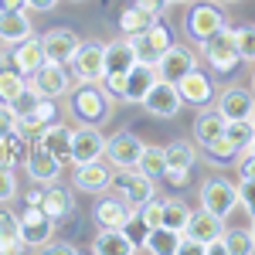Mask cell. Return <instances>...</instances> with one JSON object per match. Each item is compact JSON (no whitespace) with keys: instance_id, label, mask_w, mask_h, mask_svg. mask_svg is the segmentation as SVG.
I'll use <instances>...</instances> for the list:
<instances>
[{"instance_id":"f35d334b","label":"cell","mask_w":255,"mask_h":255,"mask_svg":"<svg viewBox=\"0 0 255 255\" xmlns=\"http://www.w3.org/2000/svg\"><path fill=\"white\" fill-rule=\"evenodd\" d=\"M232 31H235V44L242 61H255V24H238Z\"/></svg>"},{"instance_id":"bcb514c9","label":"cell","mask_w":255,"mask_h":255,"mask_svg":"<svg viewBox=\"0 0 255 255\" xmlns=\"http://www.w3.org/2000/svg\"><path fill=\"white\" fill-rule=\"evenodd\" d=\"M235 167H238V177H255V153H242V157L235 160Z\"/></svg>"},{"instance_id":"7402d4cb","label":"cell","mask_w":255,"mask_h":255,"mask_svg":"<svg viewBox=\"0 0 255 255\" xmlns=\"http://www.w3.org/2000/svg\"><path fill=\"white\" fill-rule=\"evenodd\" d=\"M136 65V51L129 38H116L106 44V61H102V75H126Z\"/></svg>"},{"instance_id":"ee69618b","label":"cell","mask_w":255,"mask_h":255,"mask_svg":"<svg viewBox=\"0 0 255 255\" xmlns=\"http://www.w3.org/2000/svg\"><path fill=\"white\" fill-rule=\"evenodd\" d=\"M17 129V116H14V109L7 106V102H0V136H7V133H14Z\"/></svg>"},{"instance_id":"681fc988","label":"cell","mask_w":255,"mask_h":255,"mask_svg":"<svg viewBox=\"0 0 255 255\" xmlns=\"http://www.w3.org/2000/svg\"><path fill=\"white\" fill-rule=\"evenodd\" d=\"M41 194H44V184L31 187V191H27V197H24V204H41Z\"/></svg>"},{"instance_id":"ba28073f","label":"cell","mask_w":255,"mask_h":255,"mask_svg":"<svg viewBox=\"0 0 255 255\" xmlns=\"http://www.w3.org/2000/svg\"><path fill=\"white\" fill-rule=\"evenodd\" d=\"M55 235V218L48 215L41 204H27V211L20 215V238L27 249H44Z\"/></svg>"},{"instance_id":"7a4b0ae2","label":"cell","mask_w":255,"mask_h":255,"mask_svg":"<svg viewBox=\"0 0 255 255\" xmlns=\"http://www.w3.org/2000/svg\"><path fill=\"white\" fill-rule=\"evenodd\" d=\"M201 55L211 65V72H218V75H235V68L242 65V55H238V44H235V31L228 24L218 27L208 41H201Z\"/></svg>"},{"instance_id":"e575fe53","label":"cell","mask_w":255,"mask_h":255,"mask_svg":"<svg viewBox=\"0 0 255 255\" xmlns=\"http://www.w3.org/2000/svg\"><path fill=\"white\" fill-rule=\"evenodd\" d=\"M221 252L228 255H252L255 252V242L249 228H225L221 235Z\"/></svg>"},{"instance_id":"d6986e66","label":"cell","mask_w":255,"mask_h":255,"mask_svg":"<svg viewBox=\"0 0 255 255\" xmlns=\"http://www.w3.org/2000/svg\"><path fill=\"white\" fill-rule=\"evenodd\" d=\"M72 184L79 187L82 194H106L109 184H113V174H109V167L102 160H89V163H75Z\"/></svg>"},{"instance_id":"f546056e","label":"cell","mask_w":255,"mask_h":255,"mask_svg":"<svg viewBox=\"0 0 255 255\" xmlns=\"http://www.w3.org/2000/svg\"><path fill=\"white\" fill-rule=\"evenodd\" d=\"M238 157H242V150H238L225 133L218 139H211V143H204V160H208L211 167H232Z\"/></svg>"},{"instance_id":"d6a6232c","label":"cell","mask_w":255,"mask_h":255,"mask_svg":"<svg viewBox=\"0 0 255 255\" xmlns=\"http://www.w3.org/2000/svg\"><path fill=\"white\" fill-rule=\"evenodd\" d=\"M153 14H146L143 7H136V3H129L123 14H119V31H123V38H133V34H143L150 24H153Z\"/></svg>"},{"instance_id":"277c9868","label":"cell","mask_w":255,"mask_h":255,"mask_svg":"<svg viewBox=\"0 0 255 255\" xmlns=\"http://www.w3.org/2000/svg\"><path fill=\"white\" fill-rule=\"evenodd\" d=\"M201 208H208L218 218H228L238 208V184L225 177H208L201 184Z\"/></svg>"},{"instance_id":"44dd1931","label":"cell","mask_w":255,"mask_h":255,"mask_svg":"<svg viewBox=\"0 0 255 255\" xmlns=\"http://www.w3.org/2000/svg\"><path fill=\"white\" fill-rule=\"evenodd\" d=\"M10 61H14V68H17L20 75H34L41 65H44V44H41V38H34V34H27L24 41H17L14 44V51H10Z\"/></svg>"},{"instance_id":"4fadbf2b","label":"cell","mask_w":255,"mask_h":255,"mask_svg":"<svg viewBox=\"0 0 255 255\" xmlns=\"http://www.w3.org/2000/svg\"><path fill=\"white\" fill-rule=\"evenodd\" d=\"M180 99H184V106H194V109H204V106H211L215 102V79H211V72H187L180 82H174Z\"/></svg>"},{"instance_id":"603a6c76","label":"cell","mask_w":255,"mask_h":255,"mask_svg":"<svg viewBox=\"0 0 255 255\" xmlns=\"http://www.w3.org/2000/svg\"><path fill=\"white\" fill-rule=\"evenodd\" d=\"M153 82H157V68L136 61V65L123 75V102H143V96L150 92Z\"/></svg>"},{"instance_id":"f6af8a7d","label":"cell","mask_w":255,"mask_h":255,"mask_svg":"<svg viewBox=\"0 0 255 255\" xmlns=\"http://www.w3.org/2000/svg\"><path fill=\"white\" fill-rule=\"evenodd\" d=\"M136 7H143L146 14H153V17H163L167 14V7H170V0H133Z\"/></svg>"},{"instance_id":"cb8c5ba5","label":"cell","mask_w":255,"mask_h":255,"mask_svg":"<svg viewBox=\"0 0 255 255\" xmlns=\"http://www.w3.org/2000/svg\"><path fill=\"white\" fill-rule=\"evenodd\" d=\"M136 249L139 245L123 228H99L96 242H92V252L96 255H136Z\"/></svg>"},{"instance_id":"8992f818","label":"cell","mask_w":255,"mask_h":255,"mask_svg":"<svg viewBox=\"0 0 255 255\" xmlns=\"http://www.w3.org/2000/svg\"><path fill=\"white\" fill-rule=\"evenodd\" d=\"M180 235H187V238H194V242H201L208 252H221L225 218L211 215L208 208H201V211H191V218H187V228H184Z\"/></svg>"},{"instance_id":"db71d44e","label":"cell","mask_w":255,"mask_h":255,"mask_svg":"<svg viewBox=\"0 0 255 255\" xmlns=\"http://www.w3.org/2000/svg\"><path fill=\"white\" fill-rule=\"evenodd\" d=\"M249 232H252V242H255V218H252V225H249Z\"/></svg>"},{"instance_id":"60d3db41","label":"cell","mask_w":255,"mask_h":255,"mask_svg":"<svg viewBox=\"0 0 255 255\" xmlns=\"http://www.w3.org/2000/svg\"><path fill=\"white\" fill-rule=\"evenodd\" d=\"M129 41H133V51H136V61H139V65H153V68H157L160 51L150 44V41H146V34H133Z\"/></svg>"},{"instance_id":"11a10c76","label":"cell","mask_w":255,"mask_h":255,"mask_svg":"<svg viewBox=\"0 0 255 255\" xmlns=\"http://www.w3.org/2000/svg\"><path fill=\"white\" fill-rule=\"evenodd\" d=\"M215 3H221V7H225V3H238V0H215Z\"/></svg>"},{"instance_id":"3957f363","label":"cell","mask_w":255,"mask_h":255,"mask_svg":"<svg viewBox=\"0 0 255 255\" xmlns=\"http://www.w3.org/2000/svg\"><path fill=\"white\" fill-rule=\"evenodd\" d=\"M218 27H225V10H221V3H215V0L191 3V10L184 14V34L194 41V44L208 41Z\"/></svg>"},{"instance_id":"836d02e7","label":"cell","mask_w":255,"mask_h":255,"mask_svg":"<svg viewBox=\"0 0 255 255\" xmlns=\"http://www.w3.org/2000/svg\"><path fill=\"white\" fill-rule=\"evenodd\" d=\"M187 218H191V204H187V201H180V197H163V225H160V228L184 232V228H187Z\"/></svg>"},{"instance_id":"484cf974","label":"cell","mask_w":255,"mask_h":255,"mask_svg":"<svg viewBox=\"0 0 255 255\" xmlns=\"http://www.w3.org/2000/svg\"><path fill=\"white\" fill-rule=\"evenodd\" d=\"M0 252L3 255L27 252V245L20 238V215H14L10 208H0Z\"/></svg>"},{"instance_id":"83f0119b","label":"cell","mask_w":255,"mask_h":255,"mask_svg":"<svg viewBox=\"0 0 255 255\" xmlns=\"http://www.w3.org/2000/svg\"><path fill=\"white\" fill-rule=\"evenodd\" d=\"M31 34V17L27 10H0V41L3 44H17Z\"/></svg>"},{"instance_id":"4dcf8cb0","label":"cell","mask_w":255,"mask_h":255,"mask_svg":"<svg viewBox=\"0 0 255 255\" xmlns=\"http://www.w3.org/2000/svg\"><path fill=\"white\" fill-rule=\"evenodd\" d=\"M143 249L153 255H177L180 249V232H170V228H150L143 235Z\"/></svg>"},{"instance_id":"ffe728a7","label":"cell","mask_w":255,"mask_h":255,"mask_svg":"<svg viewBox=\"0 0 255 255\" xmlns=\"http://www.w3.org/2000/svg\"><path fill=\"white\" fill-rule=\"evenodd\" d=\"M106 153V136L96 126H79L72 129V163H89V160H102Z\"/></svg>"},{"instance_id":"d4e9b609","label":"cell","mask_w":255,"mask_h":255,"mask_svg":"<svg viewBox=\"0 0 255 255\" xmlns=\"http://www.w3.org/2000/svg\"><path fill=\"white\" fill-rule=\"evenodd\" d=\"M38 143L48 153H55L61 163H72V126H61L58 119H55V123L38 136Z\"/></svg>"},{"instance_id":"816d5d0a","label":"cell","mask_w":255,"mask_h":255,"mask_svg":"<svg viewBox=\"0 0 255 255\" xmlns=\"http://www.w3.org/2000/svg\"><path fill=\"white\" fill-rule=\"evenodd\" d=\"M55 3H58V0H27L31 10H55Z\"/></svg>"},{"instance_id":"b9f144b4","label":"cell","mask_w":255,"mask_h":255,"mask_svg":"<svg viewBox=\"0 0 255 255\" xmlns=\"http://www.w3.org/2000/svg\"><path fill=\"white\" fill-rule=\"evenodd\" d=\"M238 208H245L255 218V177H242V184H238Z\"/></svg>"},{"instance_id":"f5cc1de1","label":"cell","mask_w":255,"mask_h":255,"mask_svg":"<svg viewBox=\"0 0 255 255\" xmlns=\"http://www.w3.org/2000/svg\"><path fill=\"white\" fill-rule=\"evenodd\" d=\"M3 65H7V55H3V48H0V68H3Z\"/></svg>"},{"instance_id":"d590c367","label":"cell","mask_w":255,"mask_h":255,"mask_svg":"<svg viewBox=\"0 0 255 255\" xmlns=\"http://www.w3.org/2000/svg\"><path fill=\"white\" fill-rule=\"evenodd\" d=\"M27 89V75H20L17 68H0V102H14Z\"/></svg>"},{"instance_id":"e0dca14e","label":"cell","mask_w":255,"mask_h":255,"mask_svg":"<svg viewBox=\"0 0 255 255\" xmlns=\"http://www.w3.org/2000/svg\"><path fill=\"white\" fill-rule=\"evenodd\" d=\"M136 215V208L133 204H126L119 194H99L96 208H92V218H96L99 228H126L129 225V218Z\"/></svg>"},{"instance_id":"ab89813d","label":"cell","mask_w":255,"mask_h":255,"mask_svg":"<svg viewBox=\"0 0 255 255\" xmlns=\"http://www.w3.org/2000/svg\"><path fill=\"white\" fill-rule=\"evenodd\" d=\"M41 99H44V96H38V92L31 89V82H27V89H24V92H20L14 102H7V106L14 109V116H17V119H24L27 113H34V106H38Z\"/></svg>"},{"instance_id":"7c38bea8","label":"cell","mask_w":255,"mask_h":255,"mask_svg":"<svg viewBox=\"0 0 255 255\" xmlns=\"http://www.w3.org/2000/svg\"><path fill=\"white\" fill-rule=\"evenodd\" d=\"M139 150H143V139L133 129H119V133H113L106 139V153L102 157L109 160L116 170H129V167H136Z\"/></svg>"},{"instance_id":"4316f807","label":"cell","mask_w":255,"mask_h":255,"mask_svg":"<svg viewBox=\"0 0 255 255\" xmlns=\"http://www.w3.org/2000/svg\"><path fill=\"white\" fill-rule=\"evenodd\" d=\"M41 208H44L48 215L55 218V221H61V218L72 215V208H75V197H72V191H68V187H61L58 180H55V184H44Z\"/></svg>"},{"instance_id":"2e32d148","label":"cell","mask_w":255,"mask_h":255,"mask_svg":"<svg viewBox=\"0 0 255 255\" xmlns=\"http://www.w3.org/2000/svg\"><path fill=\"white\" fill-rule=\"evenodd\" d=\"M197 68V55L191 48H184V44H170L157 61V79L163 82H180L187 72H194Z\"/></svg>"},{"instance_id":"6f0895ef","label":"cell","mask_w":255,"mask_h":255,"mask_svg":"<svg viewBox=\"0 0 255 255\" xmlns=\"http://www.w3.org/2000/svg\"><path fill=\"white\" fill-rule=\"evenodd\" d=\"M249 89H252V92H255V72H252V85H249Z\"/></svg>"},{"instance_id":"9c48e42d","label":"cell","mask_w":255,"mask_h":255,"mask_svg":"<svg viewBox=\"0 0 255 255\" xmlns=\"http://www.w3.org/2000/svg\"><path fill=\"white\" fill-rule=\"evenodd\" d=\"M150 116H157V119H174L180 109H184V99H180V92H177V85L174 82H163L157 79L153 85H150V92L143 96V102H139Z\"/></svg>"},{"instance_id":"5b68a950","label":"cell","mask_w":255,"mask_h":255,"mask_svg":"<svg viewBox=\"0 0 255 255\" xmlns=\"http://www.w3.org/2000/svg\"><path fill=\"white\" fill-rule=\"evenodd\" d=\"M153 184H157V180H150V177L139 174L136 167H129V170H119V174H113L109 191H116V194L123 197L126 204H133V208L139 211V208H143L150 197L157 194V191H153Z\"/></svg>"},{"instance_id":"74e56055","label":"cell","mask_w":255,"mask_h":255,"mask_svg":"<svg viewBox=\"0 0 255 255\" xmlns=\"http://www.w3.org/2000/svg\"><path fill=\"white\" fill-rule=\"evenodd\" d=\"M225 136H228L238 150L245 153V150H249V143H252V136H255V126L249 123V119H242V123H225Z\"/></svg>"},{"instance_id":"9f6ffc18","label":"cell","mask_w":255,"mask_h":255,"mask_svg":"<svg viewBox=\"0 0 255 255\" xmlns=\"http://www.w3.org/2000/svg\"><path fill=\"white\" fill-rule=\"evenodd\" d=\"M249 153H255V136H252V143H249Z\"/></svg>"},{"instance_id":"8d00e7d4","label":"cell","mask_w":255,"mask_h":255,"mask_svg":"<svg viewBox=\"0 0 255 255\" xmlns=\"http://www.w3.org/2000/svg\"><path fill=\"white\" fill-rule=\"evenodd\" d=\"M143 34H146V41L157 48L160 55H163V51L174 44V27H170V24H167L163 17H157L153 24H150V27H146V31H143Z\"/></svg>"},{"instance_id":"6da1fadb","label":"cell","mask_w":255,"mask_h":255,"mask_svg":"<svg viewBox=\"0 0 255 255\" xmlns=\"http://www.w3.org/2000/svg\"><path fill=\"white\" fill-rule=\"evenodd\" d=\"M68 116L79 126H102L113 116V96L96 82H79L75 89H68Z\"/></svg>"},{"instance_id":"ac0fdd59","label":"cell","mask_w":255,"mask_h":255,"mask_svg":"<svg viewBox=\"0 0 255 255\" xmlns=\"http://www.w3.org/2000/svg\"><path fill=\"white\" fill-rule=\"evenodd\" d=\"M61 163L55 153H48L41 143H34L31 150H27V160H24V170H27V177L34 180V184H55L61 177Z\"/></svg>"},{"instance_id":"8fae6325","label":"cell","mask_w":255,"mask_h":255,"mask_svg":"<svg viewBox=\"0 0 255 255\" xmlns=\"http://www.w3.org/2000/svg\"><path fill=\"white\" fill-rule=\"evenodd\" d=\"M102 61H106V44L102 41H82L68 61V68L79 82H99L102 79Z\"/></svg>"},{"instance_id":"9a60e30c","label":"cell","mask_w":255,"mask_h":255,"mask_svg":"<svg viewBox=\"0 0 255 255\" xmlns=\"http://www.w3.org/2000/svg\"><path fill=\"white\" fill-rule=\"evenodd\" d=\"M41 44H44V61H51V65H68L82 41L72 27H48V31L41 34Z\"/></svg>"},{"instance_id":"94428289","label":"cell","mask_w":255,"mask_h":255,"mask_svg":"<svg viewBox=\"0 0 255 255\" xmlns=\"http://www.w3.org/2000/svg\"><path fill=\"white\" fill-rule=\"evenodd\" d=\"M75 3H82V0H75Z\"/></svg>"},{"instance_id":"7dc6e473","label":"cell","mask_w":255,"mask_h":255,"mask_svg":"<svg viewBox=\"0 0 255 255\" xmlns=\"http://www.w3.org/2000/svg\"><path fill=\"white\" fill-rule=\"evenodd\" d=\"M0 167H17V160H14V150H10V143H7V136H0Z\"/></svg>"},{"instance_id":"f1b7e54d","label":"cell","mask_w":255,"mask_h":255,"mask_svg":"<svg viewBox=\"0 0 255 255\" xmlns=\"http://www.w3.org/2000/svg\"><path fill=\"white\" fill-rule=\"evenodd\" d=\"M225 133V116L218 113V106H204L201 109V116L194 119V139L204 146V143H211Z\"/></svg>"},{"instance_id":"7bdbcfd3","label":"cell","mask_w":255,"mask_h":255,"mask_svg":"<svg viewBox=\"0 0 255 255\" xmlns=\"http://www.w3.org/2000/svg\"><path fill=\"white\" fill-rule=\"evenodd\" d=\"M14 197H17V177L10 167H0V204H7Z\"/></svg>"},{"instance_id":"680465c9","label":"cell","mask_w":255,"mask_h":255,"mask_svg":"<svg viewBox=\"0 0 255 255\" xmlns=\"http://www.w3.org/2000/svg\"><path fill=\"white\" fill-rule=\"evenodd\" d=\"M170 3H191V0H170Z\"/></svg>"},{"instance_id":"52a82bcc","label":"cell","mask_w":255,"mask_h":255,"mask_svg":"<svg viewBox=\"0 0 255 255\" xmlns=\"http://www.w3.org/2000/svg\"><path fill=\"white\" fill-rule=\"evenodd\" d=\"M163 153H167L163 180H167L170 187H184V184H187V174H191V167L197 163L194 143H191V139H174V143L163 146Z\"/></svg>"},{"instance_id":"f907efd6","label":"cell","mask_w":255,"mask_h":255,"mask_svg":"<svg viewBox=\"0 0 255 255\" xmlns=\"http://www.w3.org/2000/svg\"><path fill=\"white\" fill-rule=\"evenodd\" d=\"M0 10H27V0H0Z\"/></svg>"},{"instance_id":"1f68e13d","label":"cell","mask_w":255,"mask_h":255,"mask_svg":"<svg viewBox=\"0 0 255 255\" xmlns=\"http://www.w3.org/2000/svg\"><path fill=\"white\" fill-rule=\"evenodd\" d=\"M136 170L143 177H150V180H163V170H167L163 146H146L143 143V150H139V157H136Z\"/></svg>"},{"instance_id":"5bb4252c","label":"cell","mask_w":255,"mask_h":255,"mask_svg":"<svg viewBox=\"0 0 255 255\" xmlns=\"http://www.w3.org/2000/svg\"><path fill=\"white\" fill-rule=\"evenodd\" d=\"M27 82H31V89L44 99H61V96H68V89H72L68 65H51V61H44Z\"/></svg>"},{"instance_id":"30bf717a","label":"cell","mask_w":255,"mask_h":255,"mask_svg":"<svg viewBox=\"0 0 255 255\" xmlns=\"http://www.w3.org/2000/svg\"><path fill=\"white\" fill-rule=\"evenodd\" d=\"M215 106L225 116V123H242V119H252L255 113V92L245 85H228L215 96Z\"/></svg>"},{"instance_id":"c3c4849f","label":"cell","mask_w":255,"mask_h":255,"mask_svg":"<svg viewBox=\"0 0 255 255\" xmlns=\"http://www.w3.org/2000/svg\"><path fill=\"white\" fill-rule=\"evenodd\" d=\"M44 252H51V255H75L79 249H75L72 242H48V245H44Z\"/></svg>"},{"instance_id":"91938a15","label":"cell","mask_w":255,"mask_h":255,"mask_svg":"<svg viewBox=\"0 0 255 255\" xmlns=\"http://www.w3.org/2000/svg\"><path fill=\"white\" fill-rule=\"evenodd\" d=\"M249 123H252V126H255V113H252V119H249Z\"/></svg>"}]
</instances>
